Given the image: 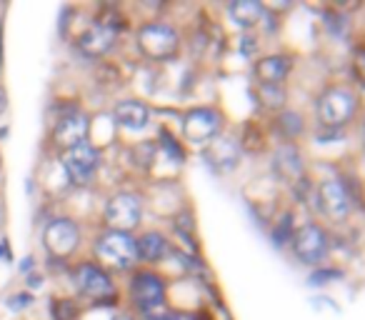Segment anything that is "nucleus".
Returning a JSON list of instances; mask_svg holds the SVG:
<instances>
[{
	"mask_svg": "<svg viewBox=\"0 0 365 320\" xmlns=\"http://www.w3.org/2000/svg\"><path fill=\"white\" fill-rule=\"evenodd\" d=\"M205 158L210 160V165L218 170H230L238 165V158H240V148L235 140H225V138H215V140L208 143L205 148Z\"/></svg>",
	"mask_w": 365,
	"mask_h": 320,
	"instance_id": "obj_17",
	"label": "nucleus"
},
{
	"mask_svg": "<svg viewBox=\"0 0 365 320\" xmlns=\"http://www.w3.org/2000/svg\"><path fill=\"white\" fill-rule=\"evenodd\" d=\"M98 165H101V155L91 143H81L76 148H68L63 155V168L73 185H88L91 178L96 175Z\"/></svg>",
	"mask_w": 365,
	"mask_h": 320,
	"instance_id": "obj_7",
	"label": "nucleus"
},
{
	"mask_svg": "<svg viewBox=\"0 0 365 320\" xmlns=\"http://www.w3.org/2000/svg\"><path fill=\"white\" fill-rule=\"evenodd\" d=\"M315 208L323 213V218L333 223H343L353 213V195L345 188L343 180L325 178L315 185Z\"/></svg>",
	"mask_w": 365,
	"mask_h": 320,
	"instance_id": "obj_2",
	"label": "nucleus"
},
{
	"mask_svg": "<svg viewBox=\"0 0 365 320\" xmlns=\"http://www.w3.org/2000/svg\"><path fill=\"white\" fill-rule=\"evenodd\" d=\"M96 253L103 263L113 265L118 270H128L135 265L138 260V245L130 233H120V230H108L98 238Z\"/></svg>",
	"mask_w": 365,
	"mask_h": 320,
	"instance_id": "obj_5",
	"label": "nucleus"
},
{
	"mask_svg": "<svg viewBox=\"0 0 365 320\" xmlns=\"http://www.w3.org/2000/svg\"><path fill=\"white\" fill-rule=\"evenodd\" d=\"M258 98H260V103H263L265 108H270V110H278V108L283 105V100H285V93H283V88L258 86Z\"/></svg>",
	"mask_w": 365,
	"mask_h": 320,
	"instance_id": "obj_22",
	"label": "nucleus"
},
{
	"mask_svg": "<svg viewBox=\"0 0 365 320\" xmlns=\"http://www.w3.org/2000/svg\"><path fill=\"white\" fill-rule=\"evenodd\" d=\"M223 115L215 108H193L182 118V135L195 145H208L210 140L220 135Z\"/></svg>",
	"mask_w": 365,
	"mask_h": 320,
	"instance_id": "obj_6",
	"label": "nucleus"
},
{
	"mask_svg": "<svg viewBox=\"0 0 365 320\" xmlns=\"http://www.w3.org/2000/svg\"><path fill=\"white\" fill-rule=\"evenodd\" d=\"M8 108V96H6V91L0 88V115H3V110Z\"/></svg>",
	"mask_w": 365,
	"mask_h": 320,
	"instance_id": "obj_27",
	"label": "nucleus"
},
{
	"mask_svg": "<svg viewBox=\"0 0 365 320\" xmlns=\"http://www.w3.org/2000/svg\"><path fill=\"white\" fill-rule=\"evenodd\" d=\"M360 98L353 88L348 86H328L318 98H315V115L320 125L330 128H345L355 115H358Z\"/></svg>",
	"mask_w": 365,
	"mask_h": 320,
	"instance_id": "obj_1",
	"label": "nucleus"
},
{
	"mask_svg": "<svg viewBox=\"0 0 365 320\" xmlns=\"http://www.w3.org/2000/svg\"><path fill=\"white\" fill-rule=\"evenodd\" d=\"M8 305H11L13 310H21V308H28L31 305V295L28 293H21V295H13L11 300H8Z\"/></svg>",
	"mask_w": 365,
	"mask_h": 320,
	"instance_id": "obj_26",
	"label": "nucleus"
},
{
	"mask_svg": "<svg viewBox=\"0 0 365 320\" xmlns=\"http://www.w3.org/2000/svg\"><path fill=\"white\" fill-rule=\"evenodd\" d=\"M76 285L83 295H88V298H93V300H106L113 295L110 275L93 263H83L81 268L76 270Z\"/></svg>",
	"mask_w": 365,
	"mask_h": 320,
	"instance_id": "obj_13",
	"label": "nucleus"
},
{
	"mask_svg": "<svg viewBox=\"0 0 365 320\" xmlns=\"http://www.w3.org/2000/svg\"><path fill=\"white\" fill-rule=\"evenodd\" d=\"M113 320H133V318H130V315H115Z\"/></svg>",
	"mask_w": 365,
	"mask_h": 320,
	"instance_id": "obj_29",
	"label": "nucleus"
},
{
	"mask_svg": "<svg viewBox=\"0 0 365 320\" xmlns=\"http://www.w3.org/2000/svg\"><path fill=\"white\" fill-rule=\"evenodd\" d=\"M228 13L243 31H250V28H255L260 21H263L265 6L258 3V0H235V3L228 6Z\"/></svg>",
	"mask_w": 365,
	"mask_h": 320,
	"instance_id": "obj_18",
	"label": "nucleus"
},
{
	"mask_svg": "<svg viewBox=\"0 0 365 320\" xmlns=\"http://www.w3.org/2000/svg\"><path fill=\"white\" fill-rule=\"evenodd\" d=\"M160 140H163V150H165L168 155L173 158V160L182 163V158H185V153H182V150H180V145H178V143L173 140L170 135H168V130H160Z\"/></svg>",
	"mask_w": 365,
	"mask_h": 320,
	"instance_id": "obj_25",
	"label": "nucleus"
},
{
	"mask_svg": "<svg viewBox=\"0 0 365 320\" xmlns=\"http://www.w3.org/2000/svg\"><path fill=\"white\" fill-rule=\"evenodd\" d=\"M51 313L56 320H76L78 318V308H76V303H71V300H53Z\"/></svg>",
	"mask_w": 365,
	"mask_h": 320,
	"instance_id": "obj_24",
	"label": "nucleus"
},
{
	"mask_svg": "<svg viewBox=\"0 0 365 320\" xmlns=\"http://www.w3.org/2000/svg\"><path fill=\"white\" fill-rule=\"evenodd\" d=\"M88 133H91V118L81 110H71L66 115H61V120L56 123V130L53 138L61 148H76L81 143L88 140Z\"/></svg>",
	"mask_w": 365,
	"mask_h": 320,
	"instance_id": "obj_12",
	"label": "nucleus"
},
{
	"mask_svg": "<svg viewBox=\"0 0 365 320\" xmlns=\"http://www.w3.org/2000/svg\"><path fill=\"white\" fill-rule=\"evenodd\" d=\"M350 76L358 83L360 88H365V48L358 46L353 48V56H350Z\"/></svg>",
	"mask_w": 365,
	"mask_h": 320,
	"instance_id": "obj_21",
	"label": "nucleus"
},
{
	"mask_svg": "<svg viewBox=\"0 0 365 320\" xmlns=\"http://www.w3.org/2000/svg\"><path fill=\"white\" fill-rule=\"evenodd\" d=\"M43 243H46V248L51 255H56V258H68V255L78 250V243H81V228H78L71 218H58L46 228Z\"/></svg>",
	"mask_w": 365,
	"mask_h": 320,
	"instance_id": "obj_10",
	"label": "nucleus"
},
{
	"mask_svg": "<svg viewBox=\"0 0 365 320\" xmlns=\"http://www.w3.org/2000/svg\"><path fill=\"white\" fill-rule=\"evenodd\" d=\"M290 250L303 265H318L330 253V238L318 223H303L293 230Z\"/></svg>",
	"mask_w": 365,
	"mask_h": 320,
	"instance_id": "obj_4",
	"label": "nucleus"
},
{
	"mask_svg": "<svg viewBox=\"0 0 365 320\" xmlns=\"http://www.w3.org/2000/svg\"><path fill=\"white\" fill-rule=\"evenodd\" d=\"M130 295L143 313L163 308L165 305V280L153 270H140L130 280Z\"/></svg>",
	"mask_w": 365,
	"mask_h": 320,
	"instance_id": "obj_9",
	"label": "nucleus"
},
{
	"mask_svg": "<svg viewBox=\"0 0 365 320\" xmlns=\"http://www.w3.org/2000/svg\"><path fill=\"white\" fill-rule=\"evenodd\" d=\"M113 43H115V31L108 28V26H103V23L91 26L81 38H78V48L91 58L106 56V53L113 48Z\"/></svg>",
	"mask_w": 365,
	"mask_h": 320,
	"instance_id": "obj_15",
	"label": "nucleus"
},
{
	"mask_svg": "<svg viewBox=\"0 0 365 320\" xmlns=\"http://www.w3.org/2000/svg\"><path fill=\"white\" fill-rule=\"evenodd\" d=\"M115 123L128 130H143L150 123V108L140 100H120L113 110Z\"/></svg>",
	"mask_w": 365,
	"mask_h": 320,
	"instance_id": "obj_16",
	"label": "nucleus"
},
{
	"mask_svg": "<svg viewBox=\"0 0 365 320\" xmlns=\"http://www.w3.org/2000/svg\"><path fill=\"white\" fill-rule=\"evenodd\" d=\"M275 130L283 135L285 143H295L300 135H303V130H305L303 115H300V113H295V110L278 113V118H275Z\"/></svg>",
	"mask_w": 365,
	"mask_h": 320,
	"instance_id": "obj_20",
	"label": "nucleus"
},
{
	"mask_svg": "<svg viewBox=\"0 0 365 320\" xmlns=\"http://www.w3.org/2000/svg\"><path fill=\"white\" fill-rule=\"evenodd\" d=\"M135 245H138V258L148 260V263H158V260L165 258L168 250H170L168 238L163 233H158V230H150V233H145L143 238H138Z\"/></svg>",
	"mask_w": 365,
	"mask_h": 320,
	"instance_id": "obj_19",
	"label": "nucleus"
},
{
	"mask_svg": "<svg viewBox=\"0 0 365 320\" xmlns=\"http://www.w3.org/2000/svg\"><path fill=\"white\" fill-rule=\"evenodd\" d=\"M270 168H273V173L288 185H298L305 180L303 155H300V150H298L295 143H283V145L275 148Z\"/></svg>",
	"mask_w": 365,
	"mask_h": 320,
	"instance_id": "obj_11",
	"label": "nucleus"
},
{
	"mask_svg": "<svg viewBox=\"0 0 365 320\" xmlns=\"http://www.w3.org/2000/svg\"><path fill=\"white\" fill-rule=\"evenodd\" d=\"M290 220H293V215L290 213H285L283 218L278 220V223H275V228H273V238H275V243L278 245H288L290 243V238H293V223H290Z\"/></svg>",
	"mask_w": 365,
	"mask_h": 320,
	"instance_id": "obj_23",
	"label": "nucleus"
},
{
	"mask_svg": "<svg viewBox=\"0 0 365 320\" xmlns=\"http://www.w3.org/2000/svg\"><path fill=\"white\" fill-rule=\"evenodd\" d=\"M360 143H363V148H365V120L360 123Z\"/></svg>",
	"mask_w": 365,
	"mask_h": 320,
	"instance_id": "obj_28",
	"label": "nucleus"
},
{
	"mask_svg": "<svg viewBox=\"0 0 365 320\" xmlns=\"http://www.w3.org/2000/svg\"><path fill=\"white\" fill-rule=\"evenodd\" d=\"M143 218V205L140 198L133 193H115L106 205V220L113 230L120 233H130L138 228Z\"/></svg>",
	"mask_w": 365,
	"mask_h": 320,
	"instance_id": "obj_8",
	"label": "nucleus"
},
{
	"mask_svg": "<svg viewBox=\"0 0 365 320\" xmlns=\"http://www.w3.org/2000/svg\"><path fill=\"white\" fill-rule=\"evenodd\" d=\"M290 68H293V61L288 56H263L255 61L253 78L258 81V86L283 88V81L288 78Z\"/></svg>",
	"mask_w": 365,
	"mask_h": 320,
	"instance_id": "obj_14",
	"label": "nucleus"
},
{
	"mask_svg": "<svg viewBox=\"0 0 365 320\" xmlns=\"http://www.w3.org/2000/svg\"><path fill=\"white\" fill-rule=\"evenodd\" d=\"M138 48L150 61H170L180 48V36L168 23H148L138 31Z\"/></svg>",
	"mask_w": 365,
	"mask_h": 320,
	"instance_id": "obj_3",
	"label": "nucleus"
}]
</instances>
